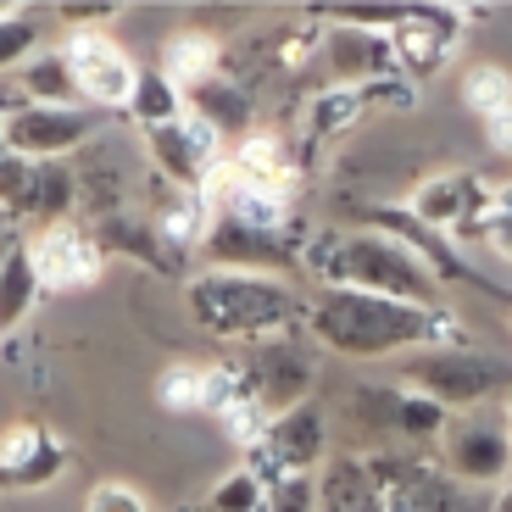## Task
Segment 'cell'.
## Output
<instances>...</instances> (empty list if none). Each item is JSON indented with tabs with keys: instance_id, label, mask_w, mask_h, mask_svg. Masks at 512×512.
Wrapping results in <instances>:
<instances>
[{
	"instance_id": "6da1fadb",
	"label": "cell",
	"mask_w": 512,
	"mask_h": 512,
	"mask_svg": "<svg viewBox=\"0 0 512 512\" xmlns=\"http://www.w3.org/2000/svg\"><path fill=\"white\" fill-rule=\"evenodd\" d=\"M429 312L435 307H407L368 290H323V301L312 307V334L346 357H384L396 346L429 340Z\"/></svg>"
},
{
	"instance_id": "7a4b0ae2",
	"label": "cell",
	"mask_w": 512,
	"mask_h": 512,
	"mask_svg": "<svg viewBox=\"0 0 512 512\" xmlns=\"http://www.w3.org/2000/svg\"><path fill=\"white\" fill-rule=\"evenodd\" d=\"M312 268L329 273V290H368V295H390L407 307H435V279L418 262L407 240H379V234H351L340 240L329 256H312Z\"/></svg>"
},
{
	"instance_id": "3957f363",
	"label": "cell",
	"mask_w": 512,
	"mask_h": 512,
	"mask_svg": "<svg viewBox=\"0 0 512 512\" xmlns=\"http://www.w3.org/2000/svg\"><path fill=\"white\" fill-rule=\"evenodd\" d=\"M190 312L206 334L218 340H279V329L290 323L295 301L290 290L268 279H245V273H206L190 284Z\"/></svg>"
},
{
	"instance_id": "277c9868",
	"label": "cell",
	"mask_w": 512,
	"mask_h": 512,
	"mask_svg": "<svg viewBox=\"0 0 512 512\" xmlns=\"http://www.w3.org/2000/svg\"><path fill=\"white\" fill-rule=\"evenodd\" d=\"M512 373L501 368L496 357H479L474 346L468 351H429L423 362H412L407 368V384L418 390V396L440 401V407H474V401H485L496 384H507Z\"/></svg>"
},
{
	"instance_id": "5b68a950",
	"label": "cell",
	"mask_w": 512,
	"mask_h": 512,
	"mask_svg": "<svg viewBox=\"0 0 512 512\" xmlns=\"http://www.w3.org/2000/svg\"><path fill=\"white\" fill-rule=\"evenodd\" d=\"M95 134V117L73 112V106H23L17 117H6L0 140L12 156H28V162H45V156H62L73 145H84Z\"/></svg>"
},
{
	"instance_id": "8992f818",
	"label": "cell",
	"mask_w": 512,
	"mask_h": 512,
	"mask_svg": "<svg viewBox=\"0 0 512 512\" xmlns=\"http://www.w3.org/2000/svg\"><path fill=\"white\" fill-rule=\"evenodd\" d=\"M496 212V190L479 173H440L412 195V218L418 223H451L457 234H479L485 218Z\"/></svg>"
},
{
	"instance_id": "52a82bcc",
	"label": "cell",
	"mask_w": 512,
	"mask_h": 512,
	"mask_svg": "<svg viewBox=\"0 0 512 512\" xmlns=\"http://www.w3.org/2000/svg\"><path fill=\"white\" fill-rule=\"evenodd\" d=\"M245 379H251V396L279 418V412L301 407V396L312 390V357L279 334V340H262V346L251 351Z\"/></svg>"
},
{
	"instance_id": "ba28073f",
	"label": "cell",
	"mask_w": 512,
	"mask_h": 512,
	"mask_svg": "<svg viewBox=\"0 0 512 512\" xmlns=\"http://www.w3.org/2000/svg\"><path fill=\"white\" fill-rule=\"evenodd\" d=\"M67 67H73L78 90L90 95V101H106V106L134 101L140 73H134V67L123 62V51H117L106 34H95V28H78V34L67 39Z\"/></svg>"
},
{
	"instance_id": "9c48e42d",
	"label": "cell",
	"mask_w": 512,
	"mask_h": 512,
	"mask_svg": "<svg viewBox=\"0 0 512 512\" xmlns=\"http://www.w3.org/2000/svg\"><path fill=\"white\" fill-rule=\"evenodd\" d=\"M373 485H379V512H457V485L423 462H368Z\"/></svg>"
},
{
	"instance_id": "30bf717a",
	"label": "cell",
	"mask_w": 512,
	"mask_h": 512,
	"mask_svg": "<svg viewBox=\"0 0 512 512\" xmlns=\"http://www.w3.org/2000/svg\"><path fill=\"white\" fill-rule=\"evenodd\" d=\"M318 56H323V67L340 78V90H368V84L396 78V45L368 34V28H329Z\"/></svg>"
},
{
	"instance_id": "8fae6325",
	"label": "cell",
	"mask_w": 512,
	"mask_h": 512,
	"mask_svg": "<svg viewBox=\"0 0 512 512\" xmlns=\"http://www.w3.org/2000/svg\"><path fill=\"white\" fill-rule=\"evenodd\" d=\"M73 201V173L56 162H28V156H6L0 162V212H56Z\"/></svg>"
},
{
	"instance_id": "7c38bea8",
	"label": "cell",
	"mask_w": 512,
	"mask_h": 512,
	"mask_svg": "<svg viewBox=\"0 0 512 512\" xmlns=\"http://www.w3.org/2000/svg\"><path fill=\"white\" fill-rule=\"evenodd\" d=\"M462 17L474 12H435V6H418V12H407L396 23V34H390V45H396V67H407V73H429V67H440L451 51H457L462 39Z\"/></svg>"
},
{
	"instance_id": "4fadbf2b",
	"label": "cell",
	"mask_w": 512,
	"mask_h": 512,
	"mask_svg": "<svg viewBox=\"0 0 512 512\" xmlns=\"http://www.w3.org/2000/svg\"><path fill=\"white\" fill-rule=\"evenodd\" d=\"M34 268L45 290H78V284H95L101 279V245L84 240L78 229L67 223H51L34 245Z\"/></svg>"
},
{
	"instance_id": "5bb4252c",
	"label": "cell",
	"mask_w": 512,
	"mask_h": 512,
	"mask_svg": "<svg viewBox=\"0 0 512 512\" xmlns=\"http://www.w3.org/2000/svg\"><path fill=\"white\" fill-rule=\"evenodd\" d=\"M262 451L273 457V468H279L284 479L307 474L312 462L323 457V412L312 407V401L279 412V418L268 423V440H262Z\"/></svg>"
},
{
	"instance_id": "9a60e30c",
	"label": "cell",
	"mask_w": 512,
	"mask_h": 512,
	"mask_svg": "<svg viewBox=\"0 0 512 512\" xmlns=\"http://www.w3.org/2000/svg\"><path fill=\"white\" fill-rule=\"evenodd\" d=\"M67 462V446L51 440L39 423H17L12 435L0 440V485H45Z\"/></svg>"
},
{
	"instance_id": "2e32d148",
	"label": "cell",
	"mask_w": 512,
	"mask_h": 512,
	"mask_svg": "<svg viewBox=\"0 0 512 512\" xmlns=\"http://www.w3.org/2000/svg\"><path fill=\"white\" fill-rule=\"evenodd\" d=\"M451 468L462 479H501L512 468V429H496V423H457L451 429Z\"/></svg>"
},
{
	"instance_id": "e0dca14e",
	"label": "cell",
	"mask_w": 512,
	"mask_h": 512,
	"mask_svg": "<svg viewBox=\"0 0 512 512\" xmlns=\"http://www.w3.org/2000/svg\"><path fill=\"white\" fill-rule=\"evenodd\" d=\"M229 173L245 184V190H268V195H284L295 184V167L290 156H284L279 140H268V134H256V140L240 145V156L229 162Z\"/></svg>"
},
{
	"instance_id": "ac0fdd59",
	"label": "cell",
	"mask_w": 512,
	"mask_h": 512,
	"mask_svg": "<svg viewBox=\"0 0 512 512\" xmlns=\"http://www.w3.org/2000/svg\"><path fill=\"white\" fill-rule=\"evenodd\" d=\"M162 73L179 84V90H201V84H212L218 78V45L206 34H179L167 39V56H162Z\"/></svg>"
},
{
	"instance_id": "d6986e66",
	"label": "cell",
	"mask_w": 512,
	"mask_h": 512,
	"mask_svg": "<svg viewBox=\"0 0 512 512\" xmlns=\"http://www.w3.org/2000/svg\"><path fill=\"white\" fill-rule=\"evenodd\" d=\"M34 290H39L34 251H12L6 262H0V334L17 329V318L34 307Z\"/></svg>"
},
{
	"instance_id": "ffe728a7",
	"label": "cell",
	"mask_w": 512,
	"mask_h": 512,
	"mask_svg": "<svg viewBox=\"0 0 512 512\" xmlns=\"http://www.w3.org/2000/svg\"><path fill=\"white\" fill-rule=\"evenodd\" d=\"M128 112L140 117L145 128H162V123H179V84L167 73H140V84H134V101H128Z\"/></svg>"
},
{
	"instance_id": "44dd1931",
	"label": "cell",
	"mask_w": 512,
	"mask_h": 512,
	"mask_svg": "<svg viewBox=\"0 0 512 512\" xmlns=\"http://www.w3.org/2000/svg\"><path fill=\"white\" fill-rule=\"evenodd\" d=\"M73 90H78V78H73V67H67V56H39L23 73V95L39 106H62Z\"/></svg>"
},
{
	"instance_id": "7402d4cb",
	"label": "cell",
	"mask_w": 512,
	"mask_h": 512,
	"mask_svg": "<svg viewBox=\"0 0 512 512\" xmlns=\"http://www.w3.org/2000/svg\"><path fill=\"white\" fill-rule=\"evenodd\" d=\"M190 112H195V117H206L212 128H223V123H245L251 101H245V95L234 90L229 78H212V84H201V90L190 95Z\"/></svg>"
},
{
	"instance_id": "603a6c76",
	"label": "cell",
	"mask_w": 512,
	"mask_h": 512,
	"mask_svg": "<svg viewBox=\"0 0 512 512\" xmlns=\"http://www.w3.org/2000/svg\"><path fill=\"white\" fill-rule=\"evenodd\" d=\"M462 101L490 123L496 112H507V106H512V78L501 73V67H479V73H468V84H462Z\"/></svg>"
},
{
	"instance_id": "cb8c5ba5",
	"label": "cell",
	"mask_w": 512,
	"mask_h": 512,
	"mask_svg": "<svg viewBox=\"0 0 512 512\" xmlns=\"http://www.w3.org/2000/svg\"><path fill=\"white\" fill-rule=\"evenodd\" d=\"M362 112H368V95L362 90H329V95L312 101V134H340V128H351Z\"/></svg>"
},
{
	"instance_id": "d4e9b609",
	"label": "cell",
	"mask_w": 512,
	"mask_h": 512,
	"mask_svg": "<svg viewBox=\"0 0 512 512\" xmlns=\"http://www.w3.org/2000/svg\"><path fill=\"white\" fill-rule=\"evenodd\" d=\"M201 390H206V373H195V368H173L162 379V401H167V407H201Z\"/></svg>"
},
{
	"instance_id": "484cf974",
	"label": "cell",
	"mask_w": 512,
	"mask_h": 512,
	"mask_svg": "<svg viewBox=\"0 0 512 512\" xmlns=\"http://www.w3.org/2000/svg\"><path fill=\"white\" fill-rule=\"evenodd\" d=\"M268 512H312V479L295 474V479H284V485H273Z\"/></svg>"
},
{
	"instance_id": "4316f807",
	"label": "cell",
	"mask_w": 512,
	"mask_h": 512,
	"mask_svg": "<svg viewBox=\"0 0 512 512\" xmlns=\"http://www.w3.org/2000/svg\"><path fill=\"white\" fill-rule=\"evenodd\" d=\"M28 45H34V23L28 17H0V67H12Z\"/></svg>"
},
{
	"instance_id": "83f0119b",
	"label": "cell",
	"mask_w": 512,
	"mask_h": 512,
	"mask_svg": "<svg viewBox=\"0 0 512 512\" xmlns=\"http://www.w3.org/2000/svg\"><path fill=\"white\" fill-rule=\"evenodd\" d=\"M84 512H145V501L134 496L128 485H101V490L90 496V507H84Z\"/></svg>"
},
{
	"instance_id": "f1b7e54d",
	"label": "cell",
	"mask_w": 512,
	"mask_h": 512,
	"mask_svg": "<svg viewBox=\"0 0 512 512\" xmlns=\"http://www.w3.org/2000/svg\"><path fill=\"white\" fill-rule=\"evenodd\" d=\"M479 234H485V245H490V251L512 256V218H507V212H490V218H485V229H479Z\"/></svg>"
},
{
	"instance_id": "f546056e",
	"label": "cell",
	"mask_w": 512,
	"mask_h": 512,
	"mask_svg": "<svg viewBox=\"0 0 512 512\" xmlns=\"http://www.w3.org/2000/svg\"><path fill=\"white\" fill-rule=\"evenodd\" d=\"M490 145L512 156V106H507V112H496V117H490Z\"/></svg>"
},
{
	"instance_id": "4dcf8cb0",
	"label": "cell",
	"mask_w": 512,
	"mask_h": 512,
	"mask_svg": "<svg viewBox=\"0 0 512 512\" xmlns=\"http://www.w3.org/2000/svg\"><path fill=\"white\" fill-rule=\"evenodd\" d=\"M67 17H73V23H106L112 6H67Z\"/></svg>"
},
{
	"instance_id": "1f68e13d",
	"label": "cell",
	"mask_w": 512,
	"mask_h": 512,
	"mask_svg": "<svg viewBox=\"0 0 512 512\" xmlns=\"http://www.w3.org/2000/svg\"><path fill=\"white\" fill-rule=\"evenodd\" d=\"M496 212H507V218H512V184H501V190H496Z\"/></svg>"
},
{
	"instance_id": "d6a6232c",
	"label": "cell",
	"mask_w": 512,
	"mask_h": 512,
	"mask_svg": "<svg viewBox=\"0 0 512 512\" xmlns=\"http://www.w3.org/2000/svg\"><path fill=\"white\" fill-rule=\"evenodd\" d=\"M496 512H512V485H507V496L496 501Z\"/></svg>"
},
{
	"instance_id": "836d02e7",
	"label": "cell",
	"mask_w": 512,
	"mask_h": 512,
	"mask_svg": "<svg viewBox=\"0 0 512 512\" xmlns=\"http://www.w3.org/2000/svg\"><path fill=\"white\" fill-rule=\"evenodd\" d=\"M6 156H12V151H6V140H0V162H6Z\"/></svg>"
},
{
	"instance_id": "e575fe53",
	"label": "cell",
	"mask_w": 512,
	"mask_h": 512,
	"mask_svg": "<svg viewBox=\"0 0 512 512\" xmlns=\"http://www.w3.org/2000/svg\"><path fill=\"white\" fill-rule=\"evenodd\" d=\"M507 423H512V401H507Z\"/></svg>"
}]
</instances>
